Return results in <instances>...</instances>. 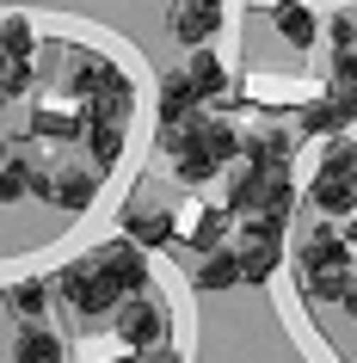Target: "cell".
Wrapping results in <instances>:
<instances>
[{
  "mask_svg": "<svg viewBox=\"0 0 357 363\" xmlns=\"http://www.w3.org/2000/svg\"><path fill=\"white\" fill-rule=\"evenodd\" d=\"M167 308L154 302V296H130V302L117 308V339L136 345V351H160V339H167Z\"/></svg>",
  "mask_w": 357,
  "mask_h": 363,
  "instance_id": "cell-3",
  "label": "cell"
},
{
  "mask_svg": "<svg viewBox=\"0 0 357 363\" xmlns=\"http://www.w3.org/2000/svg\"><path fill=\"white\" fill-rule=\"evenodd\" d=\"M326 105H333L339 130H345V123H357V86H326Z\"/></svg>",
  "mask_w": 357,
  "mask_h": 363,
  "instance_id": "cell-23",
  "label": "cell"
},
{
  "mask_svg": "<svg viewBox=\"0 0 357 363\" xmlns=\"http://www.w3.org/2000/svg\"><path fill=\"white\" fill-rule=\"evenodd\" d=\"M87 148H93V167L111 172L117 160H123V123H111V117H87Z\"/></svg>",
  "mask_w": 357,
  "mask_h": 363,
  "instance_id": "cell-10",
  "label": "cell"
},
{
  "mask_svg": "<svg viewBox=\"0 0 357 363\" xmlns=\"http://www.w3.org/2000/svg\"><path fill=\"white\" fill-rule=\"evenodd\" d=\"M172 234H179V222H172L167 210H123V240H136V247H172Z\"/></svg>",
  "mask_w": 357,
  "mask_h": 363,
  "instance_id": "cell-8",
  "label": "cell"
},
{
  "mask_svg": "<svg viewBox=\"0 0 357 363\" xmlns=\"http://www.w3.org/2000/svg\"><path fill=\"white\" fill-rule=\"evenodd\" d=\"M339 308H345V314L357 320V277H351V289H345V302H339Z\"/></svg>",
  "mask_w": 357,
  "mask_h": 363,
  "instance_id": "cell-27",
  "label": "cell"
},
{
  "mask_svg": "<svg viewBox=\"0 0 357 363\" xmlns=\"http://www.w3.org/2000/svg\"><path fill=\"white\" fill-rule=\"evenodd\" d=\"M326 38H333V56H339V50H357V25L351 19H333V25H326Z\"/></svg>",
  "mask_w": 357,
  "mask_h": 363,
  "instance_id": "cell-26",
  "label": "cell"
},
{
  "mask_svg": "<svg viewBox=\"0 0 357 363\" xmlns=\"http://www.w3.org/2000/svg\"><path fill=\"white\" fill-rule=\"evenodd\" d=\"M197 105H204V93L191 86V74L179 68V74L160 80V135L167 130H185V123H197Z\"/></svg>",
  "mask_w": 357,
  "mask_h": 363,
  "instance_id": "cell-4",
  "label": "cell"
},
{
  "mask_svg": "<svg viewBox=\"0 0 357 363\" xmlns=\"http://www.w3.org/2000/svg\"><path fill=\"white\" fill-rule=\"evenodd\" d=\"M99 265L123 284V296H148V259H142L136 240H111V247H99Z\"/></svg>",
  "mask_w": 357,
  "mask_h": 363,
  "instance_id": "cell-6",
  "label": "cell"
},
{
  "mask_svg": "<svg viewBox=\"0 0 357 363\" xmlns=\"http://www.w3.org/2000/svg\"><path fill=\"white\" fill-rule=\"evenodd\" d=\"M271 19H278V31L296 43V50H308V43L320 38V19L302 6V0H278V6H271Z\"/></svg>",
  "mask_w": 357,
  "mask_h": 363,
  "instance_id": "cell-12",
  "label": "cell"
},
{
  "mask_svg": "<svg viewBox=\"0 0 357 363\" xmlns=\"http://www.w3.org/2000/svg\"><path fill=\"white\" fill-rule=\"evenodd\" d=\"M320 172L357 179V142H351V135H333V142H326V154H320Z\"/></svg>",
  "mask_w": 357,
  "mask_h": 363,
  "instance_id": "cell-18",
  "label": "cell"
},
{
  "mask_svg": "<svg viewBox=\"0 0 357 363\" xmlns=\"http://www.w3.org/2000/svg\"><path fill=\"white\" fill-rule=\"evenodd\" d=\"M13 363H62V339L43 320H25L13 333Z\"/></svg>",
  "mask_w": 357,
  "mask_h": 363,
  "instance_id": "cell-9",
  "label": "cell"
},
{
  "mask_svg": "<svg viewBox=\"0 0 357 363\" xmlns=\"http://www.w3.org/2000/svg\"><path fill=\"white\" fill-rule=\"evenodd\" d=\"M197 284H204V289H234V284H246L241 252H234V247H222V252H204V265H197Z\"/></svg>",
  "mask_w": 357,
  "mask_h": 363,
  "instance_id": "cell-13",
  "label": "cell"
},
{
  "mask_svg": "<svg viewBox=\"0 0 357 363\" xmlns=\"http://www.w3.org/2000/svg\"><path fill=\"white\" fill-rule=\"evenodd\" d=\"M314 203H320V216H357V179L314 172Z\"/></svg>",
  "mask_w": 357,
  "mask_h": 363,
  "instance_id": "cell-11",
  "label": "cell"
},
{
  "mask_svg": "<svg viewBox=\"0 0 357 363\" xmlns=\"http://www.w3.org/2000/svg\"><path fill=\"white\" fill-rule=\"evenodd\" d=\"M345 240H351V247H357V228H351V234H345Z\"/></svg>",
  "mask_w": 357,
  "mask_h": 363,
  "instance_id": "cell-29",
  "label": "cell"
},
{
  "mask_svg": "<svg viewBox=\"0 0 357 363\" xmlns=\"http://www.w3.org/2000/svg\"><path fill=\"white\" fill-rule=\"evenodd\" d=\"M136 363H179V357H172V351H142Z\"/></svg>",
  "mask_w": 357,
  "mask_h": 363,
  "instance_id": "cell-28",
  "label": "cell"
},
{
  "mask_svg": "<svg viewBox=\"0 0 357 363\" xmlns=\"http://www.w3.org/2000/svg\"><path fill=\"white\" fill-rule=\"evenodd\" d=\"M296 271L314 302H345V289H351V240L333 228H314L296 252Z\"/></svg>",
  "mask_w": 357,
  "mask_h": 363,
  "instance_id": "cell-1",
  "label": "cell"
},
{
  "mask_svg": "<svg viewBox=\"0 0 357 363\" xmlns=\"http://www.w3.org/2000/svg\"><path fill=\"white\" fill-rule=\"evenodd\" d=\"M333 86H357V50H339L333 56Z\"/></svg>",
  "mask_w": 357,
  "mask_h": 363,
  "instance_id": "cell-25",
  "label": "cell"
},
{
  "mask_svg": "<svg viewBox=\"0 0 357 363\" xmlns=\"http://www.w3.org/2000/svg\"><path fill=\"white\" fill-rule=\"evenodd\" d=\"M31 80H38L31 62H6V99H25V93H31Z\"/></svg>",
  "mask_w": 357,
  "mask_h": 363,
  "instance_id": "cell-24",
  "label": "cell"
},
{
  "mask_svg": "<svg viewBox=\"0 0 357 363\" xmlns=\"http://www.w3.org/2000/svg\"><path fill=\"white\" fill-rule=\"evenodd\" d=\"M185 74H191V86H197L204 99H222L228 93V68L209 56V50H191V56H185Z\"/></svg>",
  "mask_w": 357,
  "mask_h": 363,
  "instance_id": "cell-15",
  "label": "cell"
},
{
  "mask_svg": "<svg viewBox=\"0 0 357 363\" xmlns=\"http://www.w3.org/2000/svg\"><path fill=\"white\" fill-rule=\"evenodd\" d=\"M191 247L197 252H222V216H197V222H191Z\"/></svg>",
  "mask_w": 357,
  "mask_h": 363,
  "instance_id": "cell-22",
  "label": "cell"
},
{
  "mask_svg": "<svg viewBox=\"0 0 357 363\" xmlns=\"http://www.w3.org/2000/svg\"><path fill=\"white\" fill-rule=\"evenodd\" d=\"M241 265H246V284H265V277L283 265V240H246Z\"/></svg>",
  "mask_w": 357,
  "mask_h": 363,
  "instance_id": "cell-16",
  "label": "cell"
},
{
  "mask_svg": "<svg viewBox=\"0 0 357 363\" xmlns=\"http://www.w3.org/2000/svg\"><path fill=\"white\" fill-rule=\"evenodd\" d=\"M302 130H308V135H345V130H339V117H333V105H326V99H314V105L302 111Z\"/></svg>",
  "mask_w": 357,
  "mask_h": 363,
  "instance_id": "cell-21",
  "label": "cell"
},
{
  "mask_svg": "<svg viewBox=\"0 0 357 363\" xmlns=\"http://www.w3.org/2000/svg\"><path fill=\"white\" fill-rule=\"evenodd\" d=\"M31 50H38L31 19H25V13H13V19H6V62H31Z\"/></svg>",
  "mask_w": 357,
  "mask_h": 363,
  "instance_id": "cell-20",
  "label": "cell"
},
{
  "mask_svg": "<svg viewBox=\"0 0 357 363\" xmlns=\"http://www.w3.org/2000/svg\"><path fill=\"white\" fill-rule=\"evenodd\" d=\"M172 31L204 50V43L222 31V0H179V6H172Z\"/></svg>",
  "mask_w": 357,
  "mask_h": 363,
  "instance_id": "cell-7",
  "label": "cell"
},
{
  "mask_svg": "<svg viewBox=\"0 0 357 363\" xmlns=\"http://www.w3.org/2000/svg\"><path fill=\"white\" fill-rule=\"evenodd\" d=\"M56 284H62V302L75 308V314H87V320H93V314H117V308L130 302L123 284L99 265V252H93V259H80V265H68Z\"/></svg>",
  "mask_w": 357,
  "mask_h": 363,
  "instance_id": "cell-2",
  "label": "cell"
},
{
  "mask_svg": "<svg viewBox=\"0 0 357 363\" xmlns=\"http://www.w3.org/2000/svg\"><path fill=\"white\" fill-rule=\"evenodd\" d=\"M6 302H13V314H19V320H43V308H50V289H43L38 277H19Z\"/></svg>",
  "mask_w": 357,
  "mask_h": 363,
  "instance_id": "cell-17",
  "label": "cell"
},
{
  "mask_svg": "<svg viewBox=\"0 0 357 363\" xmlns=\"http://www.w3.org/2000/svg\"><path fill=\"white\" fill-rule=\"evenodd\" d=\"M31 185H43V172H31L19 154H6V185H0V197H6V203H19Z\"/></svg>",
  "mask_w": 357,
  "mask_h": 363,
  "instance_id": "cell-19",
  "label": "cell"
},
{
  "mask_svg": "<svg viewBox=\"0 0 357 363\" xmlns=\"http://www.w3.org/2000/svg\"><path fill=\"white\" fill-rule=\"evenodd\" d=\"M38 191L50 197V203H62L68 216H80L93 203V191H99V167H68V172H56V179H43Z\"/></svg>",
  "mask_w": 357,
  "mask_h": 363,
  "instance_id": "cell-5",
  "label": "cell"
},
{
  "mask_svg": "<svg viewBox=\"0 0 357 363\" xmlns=\"http://www.w3.org/2000/svg\"><path fill=\"white\" fill-rule=\"evenodd\" d=\"M290 148H296V142L283 130H271V135H253V142H246V160L259 172H290Z\"/></svg>",
  "mask_w": 357,
  "mask_h": 363,
  "instance_id": "cell-14",
  "label": "cell"
}]
</instances>
